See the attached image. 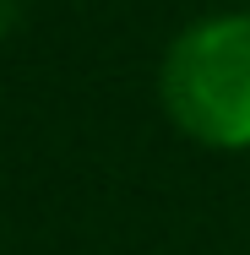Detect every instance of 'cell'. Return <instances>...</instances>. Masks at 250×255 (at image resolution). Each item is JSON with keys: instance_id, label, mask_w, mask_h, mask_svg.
Wrapping results in <instances>:
<instances>
[{"instance_id": "2", "label": "cell", "mask_w": 250, "mask_h": 255, "mask_svg": "<svg viewBox=\"0 0 250 255\" xmlns=\"http://www.w3.org/2000/svg\"><path fill=\"white\" fill-rule=\"evenodd\" d=\"M16 16H22V0H0V38L16 27Z\"/></svg>"}, {"instance_id": "1", "label": "cell", "mask_w": 250, "mask_h": 255, "mask_svg": "<svg viewBox=\"0 0 250 255\" xmlns=\"http://www.w3.org/2000/svg\"><path fill=\"white\" fill-rule=\"evenodd\" d=\"M169 120L218 152L250 147V11L191 22L158 71Z\"/></svg>"}]
</instances>
